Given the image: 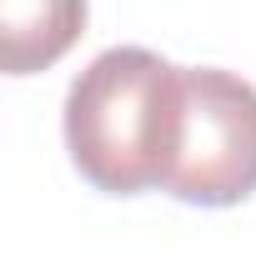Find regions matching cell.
<instances>
[{"instance_id":"obj_1","label":"cell","mask_w":256,"mask_h":256,"mask_svg":"<svg viewBox=\"0 0 256 256\" xmlns=\"http://www.w3.org/2000/svg\"><path fill=\"white\" fill-rule=\"evenodd\" d=\"M181 141V66L146 46L100 50L66 90V151L106 196L166 181Z\"/></svg>"},{"instance_id":"obj_2","label":"cell","mask_w":256,"mask_h":256,"mask_svg":"<svg viewBox=\"0 0 256 256\" xmlns=\"http://www.w3.org/2000/svg\"><path fill=\"white\" fill-rule=\"evenodd\" d=\"M161 191L186 206H236L256 191V86L236 70H181V141Z\"/></svg>"},{"instance_id":"obj_3","label":"cell","mask_w":256,"mask_h":256,"mask_svg":"<svg viewBox=\"0 0 256 256\" xmlns=\"http://www.w3.org/2000/svg\"><path fill=\"white\" fill-rule=\"evenodd\" d=\"M86 30V0H0V66L6 76L50 70Z\"/></svg>"}]
</instances>
